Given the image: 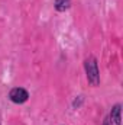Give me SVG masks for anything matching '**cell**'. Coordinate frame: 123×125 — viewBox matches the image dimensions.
I'll list each match as a JSON object with an SVG mask.
<instances>
[{
  "instance_id": "cell-1",
  "label": "cell",
  "mask_w": 123,
  "mask_h": 125,
  "mask_svg": "<svg viewBox=\"0 0 123 125\" xmlns=\"http://www.w3.org/2000/svg\"><path fill=\"white\" fill-rule=\"evenodd\" d=\"M84 68L87 74V80L91 86H98L100 84V74H98V67H97V60L90 55L84 61Z\"/></svg>"
},
{
  "instance_id": "cell-2",
  "label": "cell",
  "mask_w": 123,
  "mask_h": 125,
  "mask_svg": "<svg viewBox=\"0 0 123 125\" xmlns=\"http://www.w3.org/2000/svg\"><path fill=\"white\" fill-rule=\"evenodd\" d=\"M28 97H29V93L23 87H15L9 93V99L13 103H25L28 100Z\"/></svg>"
},
{
  "instance_id": "cell-3",
  "label": "cell",
  "mask_w": 123,
  "mask_h": 125,
  "mask_svg": "<svg viewBox=\"0 0 123 125\" xmlns=\"http://www.w3.org/2000/svg\"><path fill=\"white\" fill-rule=\"evenodd\" d=\"M120 105H114L112 112H110V116H109V125H120Z\"/></svg>"
},
{
  "instance_id": "cell-4",
  "label": "cell",
  "mask_w": 123,
  "mask_h": 125,
  "mask_svg": "<svg viewBox=\"0 0 123 125\" xmlns=\"http://www.w3.org/2000/svg\"><path fill=\"white\" fill-rule=\"evenodd\" d=\"M54 6H55V9H57L58 12H65L67 9H70L71 0H55Z\"/></svg>"
},
{
  "instance_id": "cell-5",
  "label": "cell",
  "mask_w": 123,
  "mask_h": 125,
  "mask_svg": "<svg viewBox=\"0 0 123 125\" xmlns=\"http://www.w3.org/2000/svg\"><path fill=\"white\" fill-rule=\"evenodd\" d=\"M103 125H109V121L106 119V121H104V124H103Z\"/></svg>"
}]
</instances>
